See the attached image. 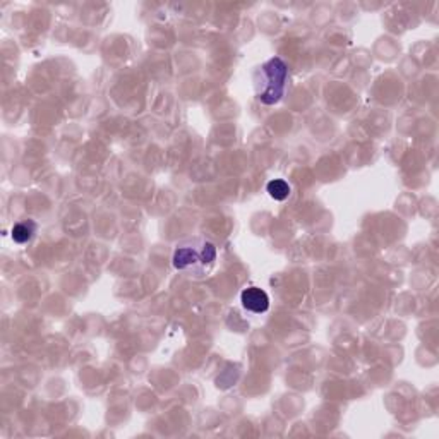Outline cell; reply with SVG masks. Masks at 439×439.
<instances>
[{"label": "cell", "mask_w": 439, "mask_h": 439, "mask_svg": "<svg viewBox=\"0 0 439 439\" xmlns=\"http://www.w3.org/2000/svg\"><path fill=\"white\" fill-rule=\"evenodd\" d=\"M217 259V247L211 242H203L199 249L196 245H180L173 254V266L177 270H187V268H206L213 264Z\"/></svg>", "instance_id": "obj_2"}, {"label": "cell", "mask_w": 439, "mask_h": 439, "mask_svg": "<svg viewBox=\"0 0 439 439\" xmlns=\"http://www.w3.org/2000/svg\"><path fill=\"white\" fill-rule=\"evenodd\" d=\"M36 232V223L31 220H24V222H19L13 226V238L17 244H26L35 236Z\"/></svg>", "instance_id": "obj_4"}, {"label": "cell", "mask_w": 439, "mask_h": 439, "mask_svg": "<svg viewBox=\"0 0 439 439\" xmlns=\"http://www.w3.org/2000/svg\"><path fill=\"white\" fill-rule=\"evenodd\" d=\"M240 301L247 311L254 314L266 312L268 308H270V297H268L264 290L257 289V287H249V289L242 290Z\"/></svg>", "instance_id": "obj_3"}, {"label": "cell", "mask_w": 439, "mask_h": 439, "mask_svg": "<svg viewBox=\"0 0 439 439\" xmlns=\"http://www.w3.org/2000/svg\"><path fill=\"white\" fill-rule=\"evenodd\" d=\"M257 75H261V79H257V98H259L261 103L264 105H275L282 100L283 92H285L287 78H289V69H287L285 62L278 57L268 60L259 71Z\"/></svg>", "instance_id": "obj_1"}, {"label": "cell", "mask_w": 439, "mask_h": 439, "mask_svg": "<svg viewBox=\"0 0 439 439\" xmlns=\"http://www.w3.org/2000/svg\"><path fill=\"white\" fill-rule=\"evenodd\" d=\"M266 191L271 198L276 199V201H285L290 196V185L283 179H275L268 182Z\"/></svg>", "instance_id": "obj_5"}]
</instances>
